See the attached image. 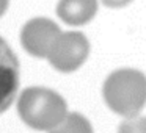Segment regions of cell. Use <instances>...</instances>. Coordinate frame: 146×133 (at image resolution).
Listing matches in <instances>:
<instances>
[{"instance_id":"6da1fadb","label":"cell","mask_w":146,"mask_h":133,"mask_svg":"<svg viewBox=\"0 0 146 133\" xmlns=\"http://www.w3.org/2000/svg\"><path fill=\"white\" fill-rule=\"evenodd\" d=\"M17 114L30 128L50 132L66 117L68 105L54 89L30 86L17 97Z\"/></svg>"},{"instance_id":"7a4b0ae2","label":"cell","mask_w":146,"mask_h":133,"mask_svg":"<svg viewBox=\"0 0 146 133\" xmlns=\"http://www.w3.org/2000/svg\"><path fill=\"white\" fill-rule=\"evenodd\" d=\"M102 95L113 113L137 116L146 105V75L137 69L115 70L105 78Z\"/></svg>"},{"instance_id":"3957f363","label":"cell","mask_w":146,"mask_h":133,"mask_svg":"<svg viewBox=\"0 0 146 133\" xmlns=\"http://www.w3.org/2000/svg\"><path fill=\"white\" fill-rule=\"evenodd\" d=\"M90 55V42L80 32H61L54 42L47 58L54 69L69 74L77 70L86 61Z\"/></svg>"},{"instance_id":"277c9868","label":"cell","mask_w":146,"mask_h":133,"mask_svg":"<svg viewBox=\"0 0 146 133\" xmlns=\"http://www.w3.org/2000/svg\"><path fill=\"white\" fill-rule=\"evenodd\" d=\"M61 35V28L47 17H33L21 30V44L29 55L47 58L54 42Z\"/></svg>"},{"instance_id":"5b68a950","label":"cell","mask_w":146,"mask_h":133,"mask_svg":"<svg viewBox=\"0 0 146 133\" xmlns=\"http://www.w3.org/2000/svg\"><path fill=\"white\" fill-rule=\"evenodd\" d=\"M19 60L13 49L0 36V114L13 105L21 83Z\"/></svg>"},{"instance_id":"8992f818","label":"cell","mask_w":146,"mask_h":133,"mask_svg":"<svg viewBox=\"0 0 146 133\" xmlns=\"http://www.w3.org/2000/svg\"><path fill=\"white\" fill-rule=\"evenodd\" d=\"M96 13L98 0H60L57 5V16L71 27L88 24Z\"/></svg>"},{"instance_id":"52a82bcc","label":"cell","mask_w":146,"mask_h":133,"mask_svg":"<svg viewBox=\"0 0 146 133\" xmlns=\"http://www.w3.org/2000/svg\"><path fill=\"white\" fill-rule=\"evenodd\" d=\"M49 133H93V127L82 114L68 113L66 117Z\"/></svg>"},{"instance_id":"ba28073f","label":"cell","mask_w":146,"mask_h":133,"mask_svg":"<svg viewBox=\"0 0 146 133\" xmlns=\"http://www.w3.org/2000/svg\"><path fill=\"white\" fill-rule=\"evenodd\" d=\"M118 133H146V117L138 114L127 117L119 125Z\"/></svg>"},{"instance_id":"9c48e42d","label":"cell","mask_w":146,"mask_h":133,"mask_svg":"<svg viewBox=\"0 0 146 133\" xmlns=\"http://www.w3.org/2000/svg\"><path fill=\"white\" fill-rule=\"evenodd\" d=\"M101 2L108 8H123V7H127L133 0H101Z\"/></svg>"},{"instance_id":"30bf717a","label":"cell","mask_w":146,"mask_h":133,"mask_svg":"<svg viewBox=\"0 0 146 133\" xmlns=\"http://www.w3.org/2000/svg\"><path fill=\"white\" fill-rule=\"evenodd\" d=\"M10 8V0H0V17L3 16Z\"/></svg>"}]
</instances>
